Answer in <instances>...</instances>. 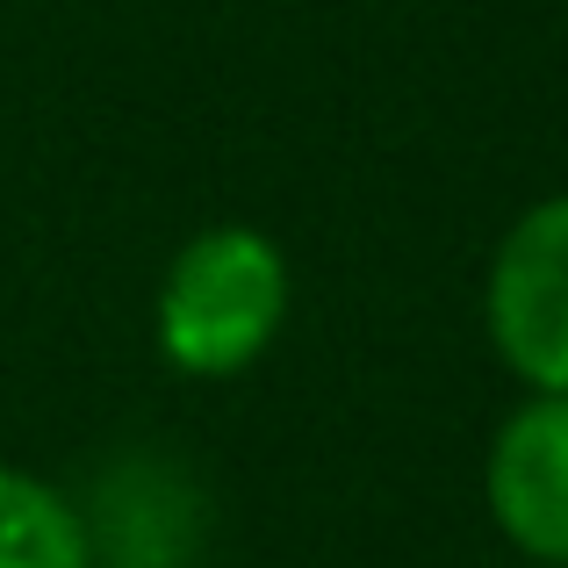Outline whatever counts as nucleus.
Listing matches in <instances>:
<instances>
[{
	"label": "nucleus",
	"mask_w": 568,
	"mask_h": 568,
	"mask_svg": "<svg viewBox=\"0 0 568 568\" xmlns=\"http://www.w3.org/2000/svg\"><path fill=\"white\" fill-rule=\"evenodd\" d=\"M281 317H288V266H281L274 237L245 231V223H216V231L187 237L159 288V353L181 375L223 382L274 346Z\"/></svg>",
	"instance_id": "obj_1"
},
{
	"label": "nucleus",
	"mask_w": 568,
	"mask_h": 568,
	"mask_svg": "<svg viewBox=\"0 0 568 568\" xmlns=\"http://www.w3.org/2000/svg\"><path fill=\"white\" fill-rule=\"evenodd\" d=\"M489 346L540 396H568V194L526 209L489 260Z\"/></svg>",
	"instance_id": "obj_2"
},
{
	"label": "nucleus",
	"mask_w": 568,
	"mask_h": 568,
	"mask_svg": "<svg viewBox=\"0 0 568 568\" xmlns=\"http://www.w3.org/2000/svg\"><path fill=\"white\" fill-rule=\"evenodd\" d=\"M489 511L540 568H568V396H532L497 432Z\"/></svg>",
	"instance_id": "obj_3"
},
{
	"label": "nucleus",
	"mask_w": 568,
	"mask_h": 568,
	"mask_svg": "<svg viewBox=\"0 0 568 568\" xmlns=\"http://www.w3.org/2000/svg\"><path fill=\"white\" fill-rule=\"evenodd\" d=\"M0 568H94L87 518L22 468H0Z\"/></svg>",
	"instance_id": "obj_4"
},
{
	"label": "nucleus",
	"mask_w": 568,
	"mask_h": 568,
	"mask_svg": "<svg viewBox=\"0 0 568 568\" xmlns=\"http://www.w3.org/2000/svg\"><path fill=\"white\" fill-rule=\"evenodd\" d=\"M532 568H540V561H532Z\"/></svg>",
	"instance_id": "obj_5"
}]
</instances>
